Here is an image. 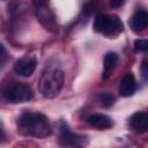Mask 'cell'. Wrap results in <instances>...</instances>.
<instances>
[{"label": "cell", "mask_w": 148, "mask_h": 148, "mask_svg": "<svg viewBox=\"0 0 148 148\" xmlns=\"http://www.w3.org/2000/svg\"><path fill=\"white\" fill-rule=\"evenodd\" d=\"M5 54H6V50H5V46L0 43V59L2 58V57H5Z\"/></svg>", "instance_id": "18"}, {"label": "cell", "mask_w": 148, "mask_h": 148, "mask_svg": "<svg viewBox=\"0 0 148 148\" xmlns=\"http://www.w3.org/2000/svg\"><path fill=\"white\" fill-rule=\"evenodd\" d=\"M141 71H142V76H143V79H145V80H147V74H148V72H147V61H146V60H143V61H142Z\"/></svg>", "instance_id": "17"}, {"label": "cell", "mask_w": 148, "mask_h": 148, "mask_svg": "<svg viewBox=\"0 0 148 148\" xmlns=\"http://www.w3.org/2000/svg\"><path fill=\"white\" fill-rule=\"evenodd\" d=\"M5 138V131H3V127L1 126V123H0V140Z\"/></svg>", "instance_id": "19"}, {"label": "cell", "mask_w": 148, "mask_h": 148, "mask_svg": "<svg viewBox=\"0 0 148 148\" xmlns=\"http://www.w3.org/2000/svg\"><path fill=\"white\" fill-rule=\"evenodd\" d=\"M59 142H60V145L68 146V147L82 146L84 143V136L73 133L72 131H69V128H67L66 126H62V127H60Z\"/></svg>", "instance_id": "6"}, {"label": "cell", "mask_w": 148, "mask_h": 148, "mask_svg": "<svg viewBox=\"0 0 148 148\" xmlns=\"http://www.w3.org/2000/svg\"><path fill=\"white\" fill-rule=\"evenodd\" d=\"M117 64H118V54L114 53V52H109L104 56V60H103V73H102V77L103 80H108L114 68L117 67Z\"/></svg>", "instance_id": "10"}, {"label": "cell", "mask_w": 148, "mask_h": 148, "mask_svg": "<svg viewBox=\"0 0 148 148\" xmlns=\"http://www.w3.org/2000/svg\"><path fill=\"white\" fill-rule=\"evenodd\" d=\"M148 15L146 10H138L131 17V28L134 32H142L147 28Z\"/></svg>", "instance_id": "11"}, {"label": "cell", "mask_w": 148, "mask_h": 148, "mask_svg": "<svg viewBox=\"0 0 148 148\" xmlns=\"http://www.w3.org/2000/svg\"><path fill=\"white\" fill-rule=\"evenodd\" d=\"M98 101H99V103H101L103 106L109 108V106H112V105L114 104L116 98H114L112 95L108 94V92H103V94H99V95H98Z\"/></svg>", "instance_id": "13"}, {"label": "cell", "mask_w": 148, "mask_h": 148, "mask_svg": "<svg viewBox=\"0 0 148 148\" xmlns=\"http://www.w3.org/2000/svg\"><path fill=\"white\" fill-rule=\"evenodd\" d=\"M148 49V42L146 39H135L134 40V50L136 52H146Z\"/></svg>", "instance_id": "14"}, {"label": "cell", "mask_w": 148, "mask_h": 148, "mask_svg": "<svg viewBox=\"0 0 148 148\" xmlns=\"http://www.w3.org/2000/svg\"><path fill=\"white\" fill-rule=\"evenodd\" d=\"M135 90H136V82L133 74L131 73L125 74L119 82V94L124 97H130L135 92Z\"/></svg>", "instance_id": "8"}, {"label": "cell", "mask_w": 148, "mask_h": 148, "mask_svg": "<svg viewBox=\"0 0 148 148\" xmlns=\"http://www.w3.org/2000/svg\"><path fill=\"white\" fill-rule=\"evenodd\" d=\"M94 29L108 37H116L123 30V23L117 15L99 14L94 20Z\"/></svg>", "instance_id": "4"}, {"label": "cell", "mask_w": 148, "mask_h": 148, "mask_svg": "<svg viewBox=\"0 0 148 148\" xmlns=\"http://www.w3.org/2000/svg\"><path fill=\"white\" fill-rule=\"evenodd\" d=\"M32 3L35 6V8H42V7H46L49 5V0H32Z\"/></svg>", "instance_id": "15"}, {"label": "cell", "mask_w": 148, "mask_h": 148, "mask_svg": "<svg viewBox=\"0 0 148 148\" xmlns=\"http://www.w3.org/2000/svg\"><path fill=\"white\" fill-rule=\"evenodd\" d=\"M36 14L37 17L39 20V22L49 30L53 31L56 28V21H54V16L52 14V12L49 9V7H42V8H37L36 9Z\"/></svg>", "instance_id": "12"}, {"label": "cell", "mask_w": 148, "mask_h": 148, "mask_svg": "<svg viewBox=\"0 0 148 148\" xmlns=\"http://www.w3.org/2000/svg\"><path fill=\"white\" fill-rule=\"evenodd\" d=\"M17 132L23 136L43 139L51 134V125L40 112H24L17 119Z\"/></svg>", "instance_id": "1"}, {"label": "cell", "mask_w": 148, "mask_h": 148, "mask_svg": "<svg viewBox=\"0 0 148 148\" xmlns=\"http://www.w3.org/2000/svg\"><path fill=\"white\" fill-rule=\"evenodd\" d=\"M2 98L8 103H23L32 98L34 91L30 86L22 82H10L1 90Z\"/></svg>", "instance_id": "3"}, {"label": "cell", "mask_w": 148, "mask_h": 148, "mask_svg": "<svg viewBox=\"0 0 148 148\" xmlns=\"http://www.w3.org/2000/svg\"><path fill=\"white\" fill-rule=\"evenodd\" d=\"M130 124L135 132L146 133L148 131V113L145 111L133 113L130 119Z\"/></svg>", "instance_id": "7"}, {"label": "cell", "mask_w": 148, "mask_h": 148, "mask_svg": "<svg viewBox=\"0 0 148 148\" xmlns=\"http://www.w3.org/2000/svg\"><path fill=\"white\" fill-rule=\"evenodd\" d=\"M87 121L89 123V125L97 130H108L113 126L112 119L103 113H94L87 118Z\"/></svg>", "instance_id": "9"}, {"label": "cell", "mask_w": 148, "mask_h": 148, "mask_svg": "<svg viewBox=\"0 0 148 148\" xmlns=\"http://www.w3.org/2000/svg\"><path fill=\"white\" fill-rule=\"evenodd\" d=\"M64 83V74L56 66H47L39 79V92L46 98H54L61 90Z\"/></svg>", "instance_id": "2"}, {"label": "cell", "mask_w": 148, "mask_h": 148, "mask_svg": "<svg viewBox=\"0 0 148 148\" xmlns=\"http://www.w3.org/2000/svg\"><path fill=\"white\" fill-rule=\"evenodd\" d=\"M125 0H110V6L112 8H119L124 5Z\"/></svg>", "instance_id": "16"}, {"label": "cell", "mask_w": 148, "mask_h": 148, "mask_svg": "<svg viewBox=\"0 0 148 148\" xmlns=\"http://www.w3.org/2000/svg\"><path fill=\"white\" fill-rule=\"evenodd\" d=\"M36 65H37L36 58L27 56V57H23V58L18 59L15 62L14 71H15L16 74H18L21 76H24V77H28V76H31L32 73L35 72Z\"/></svg>", "instance_id": "5"}]
</instances>
